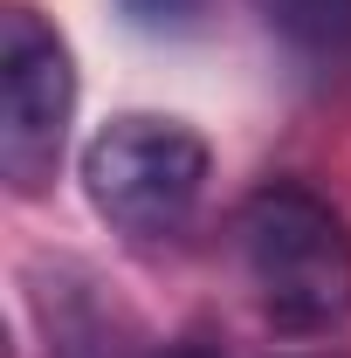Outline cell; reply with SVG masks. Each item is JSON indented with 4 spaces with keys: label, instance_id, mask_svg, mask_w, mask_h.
<instances>
[{
    "label": "cell",
    "instance_id": "obj_7",
    "mask_svg": "<svg viewBox=\"0 0 351 358\" xmlns=\"http://www.w3.org/2000/svg\"><path fill=\"white\" fill-rule=\"evenodd\" d=\"M159 358H220V352L207 345V338H179V345H166Z\"/></svg>",
    "mask_w": 351,
    "mask_h": 358
},
{
    "label": "cell",
    "instance_id": "obj_4",
    "mask_svg": "<svg viewBox=\"0 0 351 358\" xmlns=\"http://www.w3.org/2000/svg\"><path fill=\"white\" fill-rule=\"evenodd\" d=\"M28 310L42 324L48 358H159L166 345L138 324V310L83 262H35Z\"/></svg>",
    "mask_w": 351,
    "mask_h": 358
},
{
    "label": "cell",
    "instance_id": "obj_3",
    "mask_svg": "<svg viewBox=\"0 0 351 358\" xmlns=\"http://www.w3.org/2000/svg\"><path fill=\"white\" fill-rule=\"evenodd\" d=\"M76 124V55L28 0L0 14V179L14 200L55 186Z\"/></svg>",
    "mask_w": 351,
    "mask_h": 358
},
{
    "label": "cell",
    "instance_id": "obj_5",
    "mask_svg": "<svg viewBox=\"0 0 351 358\" xmlns=\"http://www.w3.org/2000/svg\"><path fill=\"white\" fill-rule=\"evenodd\" d=\"M255 21L282 55H296L317 76L351 69V0H248Z\"/></svg>",
    "mask_w": 351,
    "mask_h": 358
},
{
    "label": "cell",
    "instance_id": "obj_1",
    "mask_svg": "<svg viewBox=\"0 0 351 358\" xmlns=\"http://www.w3.org/2000/svg\"><path fill=\"white\" fill-rule=\"evenodd\" d=\"M234 255L282 331L351 324V221L296 179H268L234 214Z\"/></svg>",
    "mask_w": 351,
    "mask_h": 358
},
{
    "label": "cell",
    "instance_id": "obj_2",
    "mask_svg": "<svg viewBox=\"0 0 351 358\" xmlns=\"http://www.w3.org/2000/svg\"><path fill=\"white\" fill-rule=\"evenodd\" d=\"M214 152L179 117L124 110L83 145V193L96 221H110L131 241H166L200 214Z\"/></svg>",
    "mask_w": 351,
    "mask_h": 358
},
{
    "label": "cell",
    "instance_id": "obj_6",
    "mask_svg": "<svg viewBox=\"0 0 351 358\" xmlns=\"http://www.w3.org/2000/svg\"><path fill=\"white\" fill-rule=\"evenodd\" d=\"M124 14L152 35H179V28H193L207 14V0H124Z\"/></svg>",
    "mask_w": 351,
    "mask_h": 358
}]
</instances>
